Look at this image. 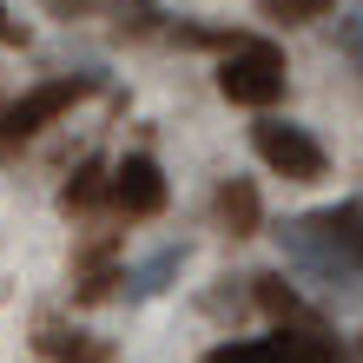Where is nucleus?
<instances>
[{
	"label": "nucleus",
	"mask_w": 363,
	"mask_h": 363,
	"mask_svg": "<svg viewBox=\"0 0 363 363\" xmlns=\"http://www.w3.org/2000/svg\"><path fill=\"white\" fill-rule=\"evenodd\" d=\"M284 258L317 277L330 291H363V199H344L330 211H311V218H291L284 231Z\"/></svg>",
	"instance_id": "obj_1"
},
{
	"label": "nucleus",
	"mask_w": 363,
	"mask_h": 363,
	"mask_svg": "<svg viewBox=\"0 0 363 363\" xmlns=\"http://www.w3.org/2000/svg\"><path fill=\"white\" fill-rule=\"evenodd\" d=\"M284 53L271 47V40H231V53H225V67H218V93L231 106H251V113H271L277 99H284Z\"/></svg>",
	"instance_id": "obj_2"
},
{
	"label": "nucleus",
	"mask_w": 363,
	"mask_h": 363,
	"mask_svg": "<svg viewBox=\"0 0 363 363\" xmlns=\"http://www.w3.org/2000/svg\"><path fill=\"white\" fill-rule=\"evenodd\" d=\"M93 93V79H47V86L20 93L13 106H0V159H13L27 139H40L53 119H67L79 99Z\"/></svg>",
	"instance_id": "obj_3"
},
{
	"label": "nucleus",
	"mask_w": 363,
	"mask_h": 363,
	"mask_svg": "<svg viewBox=\"0 0 363 363\" xmlns=\"http://www.w3.org/2000/svg\"><path fill=\"white\" fill-rule=\"evenodd\" d=\"M251 145H258V159L271 165V172L277 179H291V185H317V179H324V145H317L311 133H304V125H291V119H258V125H251Z\"/></svg>",
	"instance_id": "obj_4"
},
{
	"label": "nucleus",
	"mask_w": 363,
	"mask_h": 363,
	"mask_svg": "<svg viewBox=\"0 0 363 363\" xmlns=\"http://www.w3.org/2000/svg\"><path fill=\"white\" fill-rule=\"evenodd\" d=\"M199 363H337V344L324 330H271V337H238V344L205 350Z\"/></svg>",
	"instance_id": "obj_5"
},
{
	"label": "nucleus",
	"mask_w": 363,
	"mask_h": 363,
	"mask_svg": "<svg viewBox=\"0 0 363 363\" xmlns=\"http://www.w3.org/2000/svg\"><path fill=\"white\" fill-rule=\"evenodd\" d=\"M113 211L119 218H159L165 211V172L152 152H125L113 165Z\"/></svg>",
	"instance_id": "obj_6"
},
{
	"label": "nucleus",
	"mask_w": 363,
	"mask_h": 363,
	"mask_svg": "<svg viewBox=\"0 0 363 363\" xmlns=\"http://www.w3.org/2000/svg\"><path fill=\"white\" fill-rule=\"evenodd\" d=\"M211 218H218L231 238H251V231L264 225V205H258V185L251 179H225L218 191H211Z\"/></svg>",
	"instance_id": "obj_7"
},
{
	"label": "nucleus",
	"mask_w": 363,
	"mask_h": 363,
	"mask_svg": "<svg viewBox=\"0 0 363 363\" xmlns=\"http://www.w3.org/2000/svg\"><path fill=\"white\" fill-rule=\"evenodd\" d=\"M93 205H113V165H99V159H86L60 185V211H93Z\"/></svg>",
	"instance_id": "obj_8"
},
{
	"label": "nucleus",
	"mask_w": 363,
	"mask_h": 363,
	"mask_svg": "<svg viewBox=\"0 0 363 363\" xmlns=\"http://www.w3.org/2000/svg\"><path fill=\"white\" fill-rule=\"evenodd\" d=\"M337 0H258V13L277 20V27H311V20H324Z\"/></svg>",
	"instance_id": "obj_9"
},
{
	"label": "nucleus",
	"mask_w": 363,
	"mask_h": 363,
	"mask_svg": "<svg viewBox=\"0 0 363 363\" xmlns=\"http://www.w3.org/2000/svg\"><path fill=\"white\" fill-rule=\"evenodd\" d=\"M179 264H185V251H159V258L145 264V271H133V277H125V291H133V297H152V291H159Z\"/></svg>",
	"instance_id": "obj_10"
},
{
	"label": "nucleus",
	"mask_w": 363,
	"mask_h": 363,
	"mask_svg": "<svg viewBox=\"0 0 363 363\" xmlns=\"http://www.w3.org/2000/svg\"><path fill=\"white\" fill-rule=\"evenodd\" d=\"M344 53L357 60V67H363V7H357V13L344 20Z\"/></svg>",
	"instance_id": "obj_11"
},
{
	"label": "nucleus",
	"mask_w": 363,
	"mask_h": 363,
	"mask_svg": "<svg viewBox=\"0 0 363 363\" xmlns=\"http://www.w3.org/2000/svg\"><path fill=\"white\" fill-rule=\"evenodd\" d=\"M47 7H53L60 20H79V13H93V7H99V0H47Z\"/></svg>",
	"instance_id": "obj_12"
},
{
	"label": "nucleus",
	"mask_w": 363,
	"mask_h": 363,
	"mask_svg": "<svg viewBox=\"0 0 363 363\" xmlns=\"http://www.w3.org/2000/svg\"><path fill=\"white\" fill-rule=\"evenodd\" d=\"M0 40H7V47H13V40H27V33H20L13 20H7V7H0Z\"/></svg>",
	"instance_id": "obj_13"
}]
</instances>
